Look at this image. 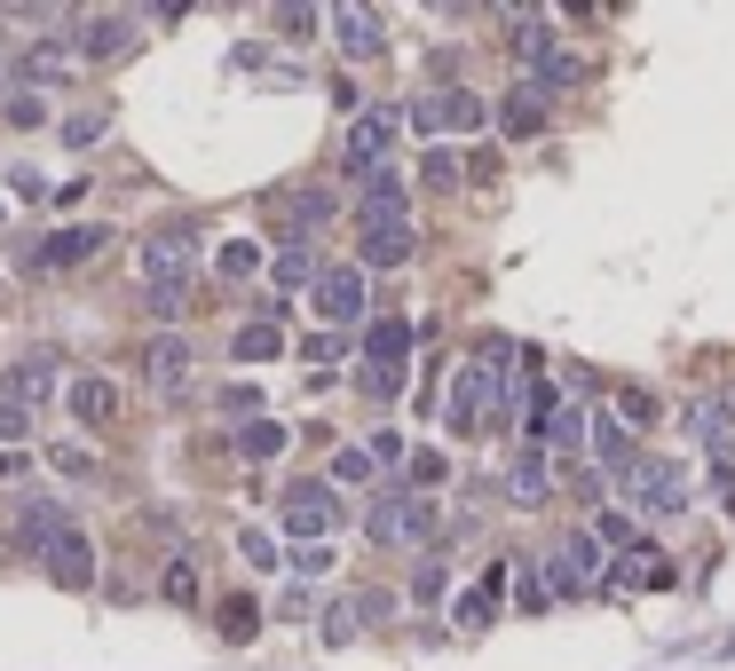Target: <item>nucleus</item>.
I'll return each mask as SVG.
<instances>
[{
	"instance_id": "38",
	"label": "nucleus",
	"mask_w": 735,
	"mask_h": 671,
	"mask_svg": "<svg viewBox=\"0 0 735 671\" xmlns=\"http://www.w3.org/2000/svg\"><path fill=\"white\" fill-rule=\"evenodd\" d=\"M459 175H466V158H451V151H419V182H427V190H451Z\"/></svg>"
},
{
	"instance_id": "19",
	"label": "nucleus",
	"mask_w": 735,
	"mask_h": 671,
	"mask_svg": "<svg viewBox=\"0 0 735 671\" xmlns=\"http://www.w3.org/2000/svg\"><path fill=\"white\" fill-rule=\"evenodd\" d=\"M507 498H514V506H546V498H554V458H546L538 443L507 466Z\"/></svg>"
},
{
	"instance_id": "51",
	"label": "nucleus",
	"mask_w": 735,
	"mask_h": 671,
	"mask_svg": "<svg viewBox=\"0 0 735 671\" xmlns=\"http://www.w3.org/2000/svg\"><path fill=\"white\" fill-rule=\"evenodd\" d=\"M712 490H720V506L735 514V466H720V475H712Z\"/></svg>"
},
{
	"instance_id": "18",
	"label": "nucleus",
	"mask_w": 735,
	"mask_h": 671,
	"mask_svg": "<svg viewBox=\"0 0 735 671\" xmlns=\"http://www.w3.org/2000/svg\"><path fill=\"white\" fill-rule=\"evenodd\" d=\"M419 253V229L404 221V229H356V261L364 268H404Z\"/></svg>"
},
{
	"instance_id": "24",
	"label": "nucleus",
	"mask_w": 735,
	"mask_h": 671,
	"mask_svg": "<svg viewBox=\"0 0 735 671\" xmlns=\"http://www.w3.org/2000/svg\"><path fill=\"white\" fill-rule=\"evenodd\" d=\"M285 443H293V427H285V419H246V427H238V458H246V466L277 458Z\"/></svg>"
},
{
	"instance_id": "35",
	"label": "nucleus",
	"mask_w": 735,
	"mask_h": 671,
	"mask_svg": "<svg viewBox=\"0 0 735 671\" xmlns=\"http://www.w3.org/2000/svg\"><path fill=\"white\" fill-rule=\"evenodd\" d=\"M443 482H451V458H443L436 443H419V451H412V490L427 498V490H443Z\"/></svg>"
},
{
	"instance_id": "31",
	"label": "nucleus",
	"mask_w": 735,
	"mask_h": 671,
	"mask_svg": "<svg viewBox=\"0 0 735 671\" xmlns=\"http://www.w3.org/2000/svg\"><path fill=\"white\" fill-rule=\"evenodd\" d=\"M63 529H72V522H63L56 506H24V514H16V537H24V546H32V553H48V546H56V537H63Z\"/></svg>"
},
{
	"instance_id": "27",
	"label": "nucleus",
	"mask_w": 735,
	"mask_h": 671,
	"mask_svg": "<svg viewBox=\"0 0 735 671\" xmlns=\"http://www.w3.org/2000/svg\"><path fill=\"white\" fill-rule=\"evenodd\" d=\"M585 419H593V411H570V403H561L554 427L538 434V451H546V458H554V451H585V443H593V427H585Z\"/></svg>"
},
{
	"instance_id": "49",
	"label": "nucleus",
	"mask_w": 735,
	"mask_h": 671,
	"mask_svg": "<svg viewBox=\"0 0 735 671\" xmlns=\"http://www.w3.org/2000/svg\"><path fill=\"white\" fill-rule=\"evenodd\" d=\"M300 356H309V363H332V356H341V332H317V340L300 348Z\"/></svg>"
},
{
	"instance_id": "1",
	"label": "nucleus",
	"mask_w": 735,
	"mask_h": 671,
	"mask_svg": "<svg viewBox=\"0 0 735 671\" xmlns=\"http://www.w3.org/2000/svg\"><path fill=\"white\" fill-rule=\"evenodd\" d=\"M143 300L158 316H175L182 300H190V285H198V229L190 221H166V229H151L143 238Z\"/></svg>"
},
{
	"instance_id": "32",
	"label": "nucleus",
	"mask_w": 735,
	"mask_h": 671,
	"mask_svg": "<svg viewBox=\"0 0 735 671\" xmlns=\"http://www.w3.org/2000/svg\"><path fill=\"white\" fill-rule=\"evenodd\" d=\"M332 206H341V197L309 182V190H293V197H285V221H300V229H324V221H332Z\"/></svg>"
},
{
	"instance_id": "4",
	"label": "nucleus",
	"mask_w": 735,
	"mask_h": 671,
	"mask_svg": "<svg viewBox=\"0 0 735 671\" xmlns=\"http://www.w3.org/2000/svg\"><path fill=\"white\" fill-rule=\"evenodd\" d=\"M277 522H285L293 546H317V537L341 529V490H332V482H293L277 498Z\"/></svg>"
},
{
	"instance_id": "20",
	"label": "nucleus",
	"mask_w": 735,
	"mask_h": 671,
	"mask_svg": "<svg viewBox=\"0 0 735 671\" xmlns=\"http://www.w3.org/2000/svg\"><path fill=\"white\" fill-rule=\"evenodd\" d=\"M143 372H151V387H190V340H182V332L143 340Z\"/></svg>"
},
{
	"instance_id": "5",
	"label": "nucleus",
	"mask_w": 735,
	"mask_h": 671,
	"mask_svg": "<svg viewBox=\"0 0 735 671\" xmlns=\"http://www.w3.org/2000/svg\"><path fill=\"white\" fill-rule=\"evenodd\" d=\"M546 585H554V592H601V585H609V568H601V537H593V529L554 537V553H546Z\"/></svg>"
},
{
	"instance_id": "30",
	"label": "nucleus",
	"mask_w": 735,
	"mask_h": 671,
	"mask_svg": "<svg viewBox=\"0 0 735 671\" xmlns=\"http://www.w3.org/2000/svg\"><path fill=\"white\" fill-rule=\"evenodd\" d=\"M253 632H261V600H253V592H229V600H222V640L246 648Z\"/></svg>"
},
{
	"instance_id": "13",
	"label": "nucleus",
	"mask_w": 735,
	"mask_h": 671,
	"mask_svg": "<svg viewBox=\"0 0 735 671\" xmlns=\"http://www.w3.org/2000/svg\"><path fill=\"white\" fill-rule=\"evenodd\" d=\"M0 387H9V403H24V411H32V403H48L56 387H72V380H63L56 348H32V356H16V363H9V380H0Z\"/></svg>"
},
{
	"instance_id": "15",
	"label": "nucleus",
	"mask_w": 735,
	"mask_h": 671,
	"mask_svg": "<svg viewBox=\"0 0 735 671\" xmlns=\"http://www.w3.org/2000/svg\"><path fill=\"white\" fill-rule=\"evenodd\" d=\"M48 577L63 592H87L95 585V546H87V529H63L56 546H48Z\"/></svg>"
},
{
	"instance_id": "43",
	"label": "nucleus",
	"mask_w": 735,
	"mask_h": 671,
	"mask_svg": "<svg viewBox=\"0 0 735 671\" xmlns=\"http://www.w3.org/2000/svg\"><path fill=\"white\" fill-rule=\"evenodd\" d=\"M111 119L104 111H80V119H63V143H95V134H104Z\"/></svg>"
},
{
	"instance_id": "7",
	"label": "nucleus",
	"mask_w": 735,
	"mask_h": 671,
	"mask_svg": "<svg viewBox=\"0 0 735 671\" xmlns=\"http://www.w3.org/2000/svg\"><path fill=\"white\" fill-rule=\"evenodd\" d=\"M514 48H522V72L538 80V87H578V80H585V63L570 56V40H561L554 24H522Z\"/></svg>"
},
{
	"instance_id": "2",
	"label": "nucleus",
	"mask_w": 735,
	"mask_h": 671,
	"mask_svg": "<svg viewBox=\"0 0 735 671\" xmlns=\"http://www.w3.org/2000/svg\"><path fill=\"white\" fill-rule=\"evenodd\" d=\"M507 411H514V403H507V372L483 363V356H466L459 372H451V403H443L451 434H498Z\"/></svg>"
},
{
	"instance_id": "40",
	"label": "nucleus",
	"mask_w": 735,
	"mask_h": 671,
	"mask_svg": "<svg viewBox=\"0 0 735 671\" xmlns=\"http://www.w3.org/2000/svg\"><path fill=\"white\" fill-rule=\"evenodd\" d=\"M372 466H380L372 451H341V458H332V475H324V482H372Z\"/></svg>"
},
{
	"instance_id": "6",
	"label": "nucleus",
	"mask_w": 735,
	"mask_h": 671,
	"mask_svg": "<svg viewBox=\"0 0 735 671\" xmlns=\"http://www.w3.org/2000/svg\"><path fill=\"white\" fill-rule=\"evenodd\" d=\"M404 221H412V182L395 166L356 175V229H404Z\"/></svg>"
},
{
	"instance_id": "36",
	"label": "nucleus",
	"mask_w": 735,
	"mask_h": 671,
	"mask_svg": "<svg viewBox=\"0 0 735 671\" xmlns=\"http://www.w3.org/2000/svg\"><path fill=\"white\" fill-rule=\"evenodd\" d=\"M190 600H198V561L175 553V561H166V609H190Z\"/></svg>"
},
{
	"instance_id": "44",
	"label": "nucleus",
	"mask_w": 735,
	"mask_h": 671,
	"mask_svg": "<svg viewBox=\"0 0 735 671\" xmlns=\"http://www.w3.org/2000/svg\"><path fill=\"white\" fill-rule=\"evenodd\" d=\"M238 553H246L253 568H270V561H277V546H270V537H261V529H238Z\"/></svg>"
},
{
	"instance_id": "10",
	"label": "nucleus",
	"mask_w": 735,
	"mask_h": 671,
	"mask_svg": "<svg viewBox=\"0 0 735 671\" xmlns=\"http://www.w3.org/2000/svg\"><path fill=\"white\" fill-rule=\"evenodd\" d=\"M356 348H364V363H372V372H404L412 348H419V324H412V316H372Z\"/></svg>"
},
{
	"instance_id": "12",
	"label": "nucleus",
	"mask_w": 735,
	"mask_h": 671,
	"mask_svg": "<svg viewBox=\"0 0 735 671\" xmlns=\"http://www.w3.org/2000/svg\"><path fill=\"white\" fill-rule=\"evenodd\" d=\"M395 127H404V119H395V111H380V104L348 119V166H356V175L388 166V151H395Z\"/></svg>"
},
{
	"instance_id": "26",
	"label": "nucleus",
	"mask_w": 735,
	"mask_h": 671,
	"mask_svg": "<svg viewBox=\"0 0 735 671\" xmlns=\"http://www.w3.org/2000/svg\"><path fill=\"white\" fill-rule=\"evenodd\" d=\"M127 32H135V24H127L119 9L111 16H87L80 24V56H127Z\"/></svg>"
},
{
	"instance_id": "25",
	"label": "nucleus",
	"mask_w": 735,
	"mask_h": 671,
	"mask_svg": "<svg viewBox=\"0 0 735 671\" xmlns=\"http://www.w3.org/2000/svg\"><path fill=\"white\" fill-rule=\"evenodd\" d=\"M593 537H601V553H625V561H632V553H656L649 537L632 529V514H609V506L593 514Z\"/></svg>"
},
{
	"instance_id": "16",
	"label": "nucleus",
	"mask_w": 735,
	"mask_h": 671,
	"mask_svg": "<svg viewBox=\"0 0 735 671\" xmlns=\"http://www.w3.org/2000/svg\"><path fill=\"white\" fill-rule=\"evenodd\" d=\"M546 111H554V87H538V80H522V87L498 95V127H507V134H538Z\"/></svg>"
},
{
	"instance_id": "9",
	"label": "nucleus",
	"mask_w": 735,
	"mask_h": 671,
	"mask_svg": "<svg viewBox=\"0 0 735 671\" xmlns=\"http://www.w3.org/2000/svg\"><path fill=\"white\" fill-rule=\"evenodd\" d=\"M95 253H111V229L104 221H63L56 238H40V253H32V268H80Z\"/></svg>"
},
{
	"instance_id": "34",
	"label": "nucleus",
	"mask_w": 735,
	"mask_h": 671,
	"mask_svg": "<svg viewBox=\"0 0 735 671\" xmlns=\"http://www.w3.org/2000/svg\"><path fill=\"white\" fill-rule=\"evenodd\" d=\"M727 419H735V403H727V395H704V403H696V434H704L712 451H727Z\"/></svg>"
},
{
	"instance_id": "50",
	"label": "nucleus",
	"mask_w": 735,
	"mask_h": 671,
	"mask_svg": "<svg viewBox=\"0 0 735 671\" xmlns=\"http://www.w3.org/2000/svg\"><path fill=\"white\" fill-rule=\"evenodd\" d=\"M24 475H32V458L24 451H0V482H24Z\"/></svg>"
},
{
	"instance_id": "3",
	"label": "nucleus",
	"mask_w": 735,
	"mask_h": 671,
	"mask_svg": "<svg viewBox=\"0 0 735 671\" xmlns=\"http://www.w3.org/2000/svg\"><path fill=\"white\" fill-rule=\"evenodd\" d=\"M364 537L372 546H436V506L419 490H380L364 506Z\"/></svg>"
},
{
	"instance_id": "28",
	"label": "nucleus",
	"mask_w": 735,
	"mask_h": 671,
	"mask_svg": "<svg viewBox=\"0 0 735 671\" xmlns=\"http://www.w3.org/2000/svg\"><path fill=\"white\" fill-rule=\"evenodd\" d=\"M593 458H601V466H625V475H632V427L601 411V419H593Z\"/></svg>"
},
{
	"instance_id": "41",
	"label": "nucleus",
	"mask_w": 735,
	"mask_h": 671,
	"mask_svg": "<svg viewBox=\"0 0 735 671\" xmlns=\"http://www.w3.org/2000/svg\"><path fill=\"white\" fill-rule=\"evenodd\" d=\"M24 434H32V411H24V403H9V395H0V443H24Z\"/></svg>"
},
{
	"instance_id": "39",
	"label": "nucleus",
	"mask_w": 735,
	"mask_h": 671,
	"mask_svg": "<svg viewBox=\"0 0 735 671\" xmlns=\"http://www.w3.org/2000/svg\"><path fill=\"white\" fill-rule=\"evenodd\" d=\"M412 600H419V609H436V600H443V546H427V561H419V585H412Z\"/></svg>"
},
{
	"instance_id": "33",
	"label": "nucleus",
	"mask_w": 735,
	"mask_h": 671,
	"mask_svg": "<svg viewBox=\"0 0 735 671\" xmlns=\"http://www.w3.org/2000/svg\"><path fill=\"white\" fill-rule=\"evenodd\" d=\"M229 356H238V363H270V356H285V332L277 324H246L238 340H229Z\"/></svg>"
},
{
	"instance_id": "37",
	"label": "nucleus",
	"mask_w": 735,
	"mask_h": 671,
	"mask_svg": "<svg viewBox=\"0 0 735 671\" xmlns=\"http://www.w3.org/2000/svg\"><path fill=\"white\" fill-rule=\"evenodd\" d=\"M253 268H261V245H246V238L214 253V277H222V285H238V277H253Z\"/></svg>"
},
{
	"instance_id": "42",
	"label": "nucleus",
	"mask_w": 735,
	"mask_h": 671,
	"mask_svg": "<svg viewBox=\"0 0 735 671\" xmlns=\"http://www.w3.org/2000/svg\"><path fill=\"white\" fill-rule=\"evenodd\" d=\"M356 624H364V616H356V600H341V609L324 616V640H332V648H341V640H356Z\"/></svg>"
},
{
	"instance_id": "21",
	"label": "nucleus",
	"mask_w": 735,
	"mask_h": 671,
	"mask_svg": "<svg viewBox=\"0 0 735 671\" xmlns=\"http://www.w3.org/2000/svg\"><path fill=\"white\" fill-rule=\"evenodd\" d=\"M332 32H341L348 56H380L388 32H380V9H332Z\"/></svg>"
},
{
	"instance_id": "48",
	"label": "nucleus",
	"mask_w": 735,
	"mask_h": 671,
	"mask_svg": "<svg viewBox=\"0 0 735 671\" xmlns=\"http://www.w3.org/2000/svg\"><path fill=\"white\" fill-rule=\"evenodd\" d=\"M293 568H300V577H317V568H332V546H300V553H293Z\"/></svg>"
},
{
	"instance_id": "11",
	"label": "nucleus",
	"mask_w": 735,
	"mask_h": 671,
	"mask_svg": "<svg viewBox=\"0 0 735 671\" xmlns=\"http://www.w3.org/2000/svg\"><path fill=\"white\" fill-rule=\"evenodd\" d=\"M309 300H317V316H324V332H341V324H356V316H364V268H324V277L309 285Z\"/></svg>"
},
{
	"instance_id": "8",
	"label": "nucleus",
	"mask_w": 735,
	"mask_h": 671,
	"mask_svg": "<svg viewBox=\"0 0 735 671\" xmlns=\"http://www.w3.org/2000/svg\"><path fill=\"white\" fill-rule=\"evenodd\" d=\"M412 134H443V127H483V95H466V87H436V95H419V104L404 111Z\"/></svg>"
},
{
	"instance_id": "23",
	"label": "nucleus",
	"mask_w": 735,
	"mask_h": 671,
	"mask_svg": "<svg viewBox=\"0 0 735 671\" xmlns=\"http://www.w3.org/2000/svg\"><path fill=\"white\" fill-rule=\"evenodd\" d=\"M317 277H324V268H317L309 245H277V253H270V285H277V292H300V285H317Z\"/></svg>"
},
{
	"instance_id": "45",
	"label": "nucleus",
	"mask_w": 735,
	"mask_h": 671,
	"mask_svg": "<svg viewBox=\"0 0 735 671\" xmlns=\"http://www.w3.org/2000/svg\"><path fill=\"white\" fill-rule=\"evenodd\" d=\"M364 395H380V403L404 395V372H372V363H364Z\"/></svg>"
},
{
	"instance_id": "46",
	"label": "nucleus",
	"mask_w": 735,
	"mask_h": 671,
	"mask_svg": "<svg viewBox=\"0 0 735 671\" xmlns=\"http://www.w3.org/2000/svg\"><path fill=\"white\" fill-rule=\"evenodd\" d=\"M277 32H293V40H309V32H317V9H277Z\"/></svg>"
},
{
	"instance_id": "17",
	"label": "nucleus",
	"mask_w": 735,
	"mask_h": 671,
	"mask_svg": "<svg viewBox=\"0 0 735 671\" xmlns=\"http://www.w3.org/2000/svg\"><path fill=\"white\" fill-rule=\"evenodd\" d=\"M63 403H72V419H80V427H104V419H119V380L80 372L72 387H63Z\"/></svg>"
},
{
	"instance_id": "29",
	"label": "nucleus",
	"mask_w": 735,
	"mask_h": 671,
	"mask_svg": "<svg viewBox=\"0 0 735 671\" xmlns=\"http://www.w3.org/2000/svg\"><path fill=\"white\" fill-rule=\"evenodd\" d=\"M617 419H625V427H664V403H656V387H641V380H617Z\"/></svg>"
},
{
	"instance_id": "47",
	"label": "nucleus",
	"mask_w": 735,
	"mask_h": 671,
	"mask_svg": "<svg viewBox=\"0 0 735 671\" xmlns=\"http://www.w3.org/2000/svg\"><path fill=\"white\" fill-rule=\"evenodd\" d=\"M48 458L63 466V475H80V482H95V458H87V451H48Z\"/></svg>"
},
{
	"instance_id": "14",
	"label": "nucleus",
	"mask_w": 735,
	"mask_h": 671,
	"mask_svg": "<svg viewBox=\"0 0 735 671\" xmlns=\"http://www.w3.org/2000/svg\"><path fill=\"white\" fill-rule=\"evenodd\" d=\"M632 498H641V514H680L688 506V475L664 458H632Z\"/></svg>"
},
{
	"instance_id": "22",
	"label": "nucleus",
	"mask_w": 735,
	"mask_h": 671,
	"mask_svg": "<svg viewBox=\"0 0 735 671\" xmlns=\"http://www.w3.org/2000/svg\"><path fill=\"white\" fill-rule=\"evenodd\" d=\"M490 616H498V568H490V577H475V585L451 600V624H459V632H483Z\"/></svg>"
}]
</instances>
